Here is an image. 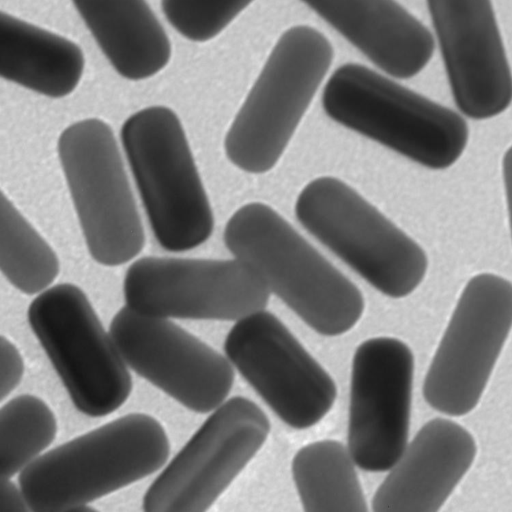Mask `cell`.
I'll list each match as a JSON object with an SVG mask.
<instances>
[{
	"mask_svg": "<svg viewBox=\"0 0 512 512\" xmlns=\"http://www.w3.org/2000/svg\"><path fill=\"white\" fill-rule=\"evenodd\" d=\"M322 104L334 121L430 169L454 164L468 142L459 114L359 64L335 70Z\"/></svg>",
	"mask_w": 512,
	"mask_h": 512,
	"instance_id": "3957f363",
	"label": "cell"
},
{
	"mask_svg": "<svg viewBox=\"0 0 512 512\" xmlns=\"http://www.w3.org/2000/svg\"><path fill=\"white\" fill-rule=\"evenodd\" d=\"M414 357L393 337L362 342L353 355L348 449L370 472L390 470L408 444Z\"/></svg>",
	"mask_w": 512,
	"mask_h": 512,
	"instance_id": "5bb4252c",
	"label": "cell"
},
{
	"mask_svg": "<svg viewBox=\"0 0 512 512\" xmlns=\"http://www.w3.org/2000/svg\"><path fill=\"white\" fill-rule=\"evenodd\" d=\"M109 333L132 370L188 409L213 411L229 395L235 374L228 358L169 318L125 306Z\"/></svg>",
	"mask_w": 512,
	"mask_h": 512,
	"instance_id": "4fadbf2b",
	"label": "cell"
},
{
	"mask_svg": "<svg viewBox=\"0 0 512 512\" xmlns=\"http://www.w3.org/2000/svg\"><path fill=\"white\" fill-rule=\"evenodd\" d=\"M30 511L28 502L21 490L7 477L0 481V512Z\"/></svg>",
	"mask_w": 512,
	"mask_h": 512,
	"instance_id": "d4e9b609",
	"label": "cell"
},
{
	"mask_svg": "<svg viewBox=\"0 0 512 512\" xmlns=\"http://www.w3.org/2000/svg\"><path fill=\"white\" fill-rule=\"evenodd\" d=\"M113 68L142 80L169 62V38L146 0H72Z\"/></svg>",
	"mask_w": 512,
	"mask_h": 512,
	"instance_id": "ac0fdd59",
	"label": "cell"
},
{
	"mask_svg": "<svg viewBox=\"0 0 512 512\" xmlns=\"http://www.w3.org/2000/svg\"><path fill=\"white\" fill-rule=\"evenodd\" d=\"M24 372L22 356L4 336L0 338V398L5 399L20 383Z\"/></svg>",
	"mask_w": 512,
	"mask_h": 512,
	"instance_id": "cb8c5ba5",
	"label": "cell"
},
{
	"mask_svg": "<svg viewBox=\"0 0 512 512\" xmlns=\"http://www.w3.org/2000/svg\"><path fill=\"white\" fill-rule=\"evenodd\" d=\"M0 268L12 285L27 295L46 290L60 268L53 249L3 193L0 198Z\"/></svg>",
	"mask_w": 512,
	"mask_h": 512,
	"instance_id": "44dd1931",
	"label": "cell"
},
{
	"mask_svg": "<svg viewBox=\"0 0 512 512\" xmlns=\"http://www.w3.org/2000/svg\"><path fill=\"white\" fill-rule=\"evenodd\" d=\"M459 110L481 120L512 102V72L491 0H427Z\"/></svg>",
	"mask_w": 512,
	"mask_h": 512,
	"instance_id": "9a60e30c",
	"label": "cell"
},
{
	"mask_svg": "<svg viewBox=\"0 0 512 512\" xmlns=\"http://www.w3.org/2000/svg\"><path fill=\"white\" fill-rule=\"evenodd\" d=\"M85 66L69 39L5 12L0 15V75L39 94L61 98L79 84Z\"/></svg>",
	"mask_w": 512,
	"mask_h": 512,
	"instance_id": "d6986e66",
	"label": "cell"
},
{
	"mask_svg": "<svg viewBox=\"0 0 512 512\" xmlns=\"http://www.w3.org/2000/svg\"><path fill=\"white\" fill-rule=\"evenodd\" d=\"M477 453L472 434L458 423H425L380 484L375 512H436L470 469Z\"/></svg>",
	"mask_w": 512,
	"mask_h": 512,
	"instance_id": "2e32d148",
	"label": "cell"
},
{
	"mask_svg": "<svg viewBox=\"0 0 512 512\" xmlns=\"http://www.w3.org/2000/svg\"><path fill=\"white\" fill-rule=\"evenodd\" d=\"M266 414L251 400L224 401L155 479L146 512H204L265 443Z\"/></svg>",
	"mask_w": 512,
	"mask_h": 512,
	"instance_id": "8fae6325",
	"label": "cell"
},
{
	"mask_svg": "<svg viewBox=\"0 0 512 512\" xmlns=\"http://www.w3.org/2000/svg\"><path fill=\"white\" fill-rule=\"evenodd\" d=\"M378 68L399 79L430 61L429 30L395 0H302Z\"/></svg>",
	"mask_w": 512,
	"mask_h": 512,
	"instance_id": "e0dca14e",
	"label": "cell"
},
{
	"mask_svg": "<svg viewBox=\"0 0 512 512\" xmlns=\"http://www.w3.org/2000/svg\"><path fill=\"white\" fill-rule=\"evenodd\" d=\"M512 328V283L481 273L464 287L423 383L435 410L462 416L479 403Z\"/></svg>",
	"mask_w": 512,
	"mask_h": 512,
	"instance_id": "9c48e42d",
	"label": "cell"
},
{
	"mask_svg": "<svg viewBox=\"0 0 512 512\" xmlns=\"http://www.w3.org/2000/svg\"><path fill=\"white\" fill-rule=\"evenodd\" d=\"M126 306L141 314L195 320L238 321L264 310L270 292L237 259L143 257L124 278Z\"/></svg>",
	"mask_w": 512,
	"mask_h": 512,
	"instance_id": "30bf717a",
	"label": "cell"
},
{
	"mask_svg": "<svg viewBox=\"0 0 512 512\" xmlns=\"http://www.w3.org/2000/svg\"><path fill=\"white\" fill-rule=\"evenodd\" d=\"M58 155L92 258L118 266L137 256L143 226L111 127L96 118L71 124Z\"/></svg>",
	"mask_w": 512,
	"mask_h": 512,
	"instance_id": "52a82bcc",
	"label": "cell"
},
{
	"mask_svg": "<svg viewBox=\"0 0 512 512\" xmlns=\"http://www.w3.org/2000/svg\"><path fill=\"white\" fill-rule=\"evenodd\" d=\"M253 0H161L170 25L183 37L206 42L223 31Z\"/></svg>",
	"mask_w": 512,
	"mask_h": 512,
	"instance_id": "603a6c76",
	"label": "cell"
},
{
	"mask_svg": "<svg viewBox=\"0 0 512 512\" xmlns=\"http://www.w3.org/2000/svg\"><path fill=\"white\" fill-rule=\"evenodd\" d=\"M169 453L162 425L132 413L40 455L18 481L30 511L89 510L88 503L160 469Z\"/></svg>",
	"mask_w": 512,
	"mask_h": 512,
	"instance_id": "7a4b0ae2",
	"label": "cell"
},
{
	"mask_svg": "<svg viewBox=\"0 0 512 512\" xmlns=\"http://www.w3.org/2000/svg\"><path fill=\"white\" fill-rule=\"evenodd\" d=\"M28 321L80 412L102 417L127 400L128 365L79 287L63 283L44 290L29 305Z\"/></svg>",
	"mask_w": 512,
	"mask_h": 512,
	"instance_id": "ba28073f",
	"label": "cell"
},
{
	"mask_svg": "<svg viewBox=\"0 0 512 512\" xmlns=\"http://www.w3.org/2000/svg\"><path fill=\"white\" fill-rule=\"evenodd\" d=\"M295 213L310 234L384 295L405 297L424 279V250L343 181L312 180Z\"/></svg>",
	"mask_w": 512,
	"mask_h": 512,
	"instance_id": "8992f818",
	"label": "cell"
},
{
	"mask_svg": "<svg viewBox=\"0 0 512 512\" xmlns=\"http://www.w3.org/2000/svg\"><path fill=\"white\" fill-rule=\"evenodd\" d=\"M355 465L348 447L336 440H320L299 449L292 475L303 510L367 512Z\"/></svg>",
	"mask_w": 512,
	"mask_h": 512,
	"instance_id": "ffe728a7",
	"label": "cell"
},
{
	"mask_svg": "<svg viewBox=\"0 0 512 512\" xmlns=\"http://www.w3.org/2000/svg\"><path fill=\"white\" fill-rule=\"evenodd\" d=\"M332 59L330 42L312 27L281 35L225 136V153L236 167L260 174L275 166Z\"/></svg>",
	"mask_w": 512,
	"mask_h": 512,
	"instance_id": "277c9868",
	"label": "cell"
},
{
	"mask_svg": "<svg viewBox=\"0 0 512 512\" xmlns=\"http://www.w3.org/2000/svg\"><path fill=\"white\" fill-rule=\"evenodd\" d=\"M223 236L231 254L317 333L344 334L361 318L360 290L268 205L240 207Z\"/></svg>",
	"mask_w": 512,
	"mask_h": 512,
	"instance_id": "6da1fadb",
	"label": "cell"
},
{
	"mask_svg": "<svg viewBox=\"0 0 512 512\" xmlns=\"http://www.w3.org/2000/svg\"><path fill=\"white\" fill-rule=\"evenodd\" d=\"M121 142L159 245L182 252L204 243L213 213L174 111L152 106L134 113L122 126Z\"/></svg>",
	"mask_w": 512,
	"mask_h": 512,
	"instance_id": "5b68a950",
	"label": "cell"
},
{
	"mask_svg": "<svg viewBox=\"0 0 512 512\" xmlns=\"http://www.w3.org/2000/svg\"><path fill=\"white\" fill-rule=\"evenodd\" d=\"M502 172L506 193L509 226L512 237V146L506 151L503 157Z\"/></svg>",
	"mask_w": 512,
	"mask_h": 512,
	"instance_id": "484cf974",
	"label": "cell"
},
{
	"mask_svg": "<svg viewBox=\"0 0 512 512\" xmlns=\"http://www.w3.org/2000/svg\"><path fill=\"white\" fill-rule=\"evenodd\" d=\"M224 350L242 377L290 427L309 428L332 408L337 388L331 376L265 309L236 321Z\"/></svg>",
	"mask_w": 512,
	"mask_h": 512,
	"instance_id": "7c38bea8",
	"label": "cell"
},
{
	"mask_svg": "<svg viewBox=\"0 0 512 512\" xmlns=\"http://www.w3.org/2000/svg\"><path fill=\"white\" fill-rule=\"evenodd\" d=\"M56 419L33 395H20L0 410V472L11 478L40 456L54 440Z\"/></svg>",
	"mask_w": 512,
	"mask_h": 512,
	"instance_id": "7402d4cb",
	"label": "cell"
}]
</instances>
